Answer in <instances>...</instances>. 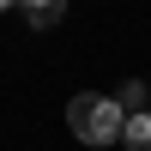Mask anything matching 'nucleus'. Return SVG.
I'll use <instances>...</instances> for the list:
<instances>
[{
	"label": "nucleus",
	"instance_id": "obj_1",
	"mask_svg": "<svg viewBox=\"0 0 151 151\" xmlns=\"http://www.w3.org/2000/svg\"><path fill=\"white\" fill-rule=\"evenodd\" d=\"M67 127H73V139H85V145H109V139H121L127 115H121L115 91H79L67 103Z\"/></svg>",
	"mask_w": 151,
	"mask_h": 151
},
{
	"label": "nucleus",
	"instance_id": "obj_2",
	"mask_svg": "<svg viewBox=\"0 0 151 151\" xmlns=\"http://www.w3.org/2000/svg\"><path fill=\"white\" fill-rule=\"evenodd\" d=\"M18 12L36 24V30H48V24H60V12H67V0H18Z\"/></svg>",
	"mask_w": 151,
	"mask_h": 151
},
{
	"label": "nucleus",
	"instance_id": "obj_3",
	"mask_svg": "<svg viewBox=\"0 0 151 151\" xmlns=\"http://www.w3.org/2000/svg\"><path fill=\"white\" fill-rule=\"evenodd\" d=\"M121 145H127V151H151V109L127 115V127H121Z\"/></svg>",
	"mask_w": 151,
	"mask_h": 151
},
{
	"label": "nucleus",
	"instance_id": "obj_4",
	"mask_svg": "<svg viewBox=\"0 0 151 151\" xmlns=\"http://www.w3.org/2000/svg\"><path fill=\"white\" fill-rule=\"evenodd\" d=\"M115 103H121V115H139V109H151V91H145V79H127L115 91Z\"/></svg>",
	"mask_w": 151,
	"mask_h": 151
},
{
	"label": "nucleus",
	"instance_id": "obj_5",
	"mask_svg": "<svg viewBox=\"0 0 151 151\" xmlns=\"http://www.w3.org/2000/svg\"><path fill=\"white\" fill-rule=\"evenodd\" d=\"M6 6H18V0H0V12H6Z\"/></svg>",
	"mask_w": 151,
	"mask_h": 151
}]
</instances>
